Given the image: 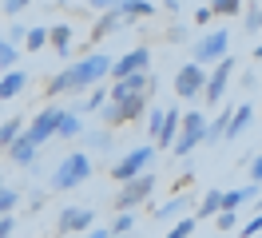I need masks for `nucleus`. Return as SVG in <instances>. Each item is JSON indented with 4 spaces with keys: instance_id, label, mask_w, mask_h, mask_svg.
<instances>
[{
    "instance_id": "11",
    "label": "nucleus",
    "mask_w": 262,
    "mask_h": 238,
    "mask_svg": "<svg viewBox=\"0 0 262 238\" xmlns=\"http://www.w3.org/2000/svg\"><path fill=\"white\" fill-rule=\"evenodd\" d=\"M203 83H207V68H199V63H183L179 72H175V95L179 99L203 95Z\"/></svg>"
},
{
    "instance_id": "17",
    "label": "nucleus",
    "mask_w": 262,
    "mask_h": 238,
    "mask_svg": "<svg viewBox=\"0 0 262 238\" xmlns=\"http://www.w3.org/2000/svg\"><path fill=\"white\" fill-rule=\"evenodd\" d=\"M258 187L254 183H246V187H234V190H219V210H238L246 199H254Z\"/></svg>"
},
{
    "instance_id": "45",
    "label": "nucleus",
    "mask_w": 262,
    "mask_h": 238,
    "mask_svg": "<svg viewBox=\"0 0 262 238\" xmlns=\"http://www.w3.org/2000/svg\"><path fill=\"white\" fill-rule=\"evenodd\" d=\"M207 20H214L211 8H199V12H195V24H203V28H207Z\"/></svg>"
},
{
    "instance_id": "23",
    "label": "nucleus",
    "mask_w": 262,
    "mask_h": 238,
    "mask_svg": "<svg viewBox=\"0 0 262 238\" xmlns=\"http://www.w3.org/2000/svg\"><path fill=\"white\" fill-rule=\"evenodd\" d=\"M76 135H83V123H80V115L64 111V119H60V127H56V139H76Z\"/></svg>"
},
{
    "instance_id": "37",
    "label": "nucleus",
    "mask_w": 262,
    "mask_h": 238,
    "mask_svg": "<svg viewBox=\"0 0 262 238\" xmlns=\"http://www.w3.org/2000/svg\"><path fill=\"white\" fill-rule=\"evenodd\" d=\"M28 4H32V0H0V12L4 16H20Z\"/></svg>"
},
{
    "instance_id": "36",
    "label": "nucleus",
    "mask_w": 262,
    "mask_h": 238,
    "mask_svg": "<svg viewBox=\"0 0 262 238\" xmlns=\"http://www.w3.org/2000/svg\"><path fill=\"white\" fill-rule=\"evenodd\" d=\"M191 234H195V219H179L175 226H171L167 238H191Z\"/></svg>"
},
{
    "instance_id": "48",
    "label": "nucleus",
    "mask_w": 262,
    "mask_h": 238,
    "mask_svg": "<svg viewBox=\"0 0 262 238\" xmlns=\"http://www.w3.org/2000/svg\"><path fill=\"white\" fill-rule=\"evenodd\" d=\"M0 190H4V175H0Z\"/></svg>"
},
{
    "instance_id": "5",
    "label": "nucleus",
    "mask_w": 262,
    "mask_h": 238,
    "mask_svg": "<svg viewBox=\"0 0 262 238\" xmlns=\"http://www.w3.org/2000/svg\"><path fill=\"white\" fill-rule=\"evenodd\" d=\"M151 190H155V175L143 171V175H135V179H127V183H119L112 206L115 210H135V206H143L151 199Z\"/></svg>"
},
{
    "instance_id": "21",
    "label": "nucleus",
    "mask_w": 262,
    "mask_h": 238,
    "mask_svg": "<svg viewBox=\"0 0 262 238\" xmlns=\"http://www.w3.org/2000/svg\"><path fill=\"white\" fill-rule=\"evenodd\" d=\"M115 12L123 16V24H127L131 16H155V4H151V0H119Z\"/></svg>"
},
{
    "instance_id": "18",
    "label": "nucleus",
    "mask_w": 262,
    "mask_h": 238,
    "mask_svg": "<svg viewBox=\"0 0 262 238\" xmlns=\"http://www.w3.org/2000/svg\"><path fill=\"white\" fill-rule=\"evenodd\" d=\"M175 131H179V111L171 107V111H163V127H159V135H155V151H159V147H171V143H175Z\"/></svg>"
},
{
    "instance_id": "19",
    "label": "nucleus",
    "mask_w": 262,
    "mask_h": 238,
    "mask_svg": "<svg viewBox=\"0 0 262 238\" xmlns=\"http://www.w3.org/2000/svg\"><path fill=\"white\" fill-rule=\"evenodd\" d=\"M24 83H28V76H24L20 68L4 72V76H0V99H12V95H20V92H24Z\"/></svg>"
},
{
    "instance_id": "2",
    "label": "nucleus",
    "mask_w": 262,
    "mask_h": 238,
    "mask_svg": "<svg viewBox=\"0 0 262 238\" xmlns=\"http://www.w3.org/2000/svg\"><path fill=\"white\" fill-rule=\"evenodd\" d=\"M92 175V159L83 155V151H72V155H64V163L52 171L48 179V190H56V194H64V190H76Z\"/></svg>"
},
{
    "instance_id": "20",
    "label": "nucleus",
    "mask_w": 262,
    "mask_h": 238,
    "mask_svg": "<svg viewBox=\"0 0 262 238\" xmlns=\"http://www.w3.org/2000/svg\"><path fill=\"white\" fill-rule=\"evenodd\" d=\"M115 28H123V16H119V12L112 8V12H103V16L96 20V24H92V40L99 44V40H103V36H112Z\"/></svg>"
},
{
    "instance_id": "41",
    "label": "nucleus",
    "mask_w": 262,
    "mask_h": 238,
    "mask_svg": "<svg viewBox=\"0 0 262 238\" xmlns=\"http://www.w3.org/2000/svg\"><path fill=\"white\" fill-rule=\"evenodd\" d=\"M12 230H16V219L4 214V219H0V238H12Z\"/></svg>"
},
{
    "instance_id": "3",
    "label": "nucleus",
    "mask_w": 262,
    "mask_h": 238,
    "mask_svg": "<svg viewBox=\"0 0 262 238\" xmlns=\"http://www.w3.org/2000/svg\"><path fill=\"white\" fill-rule=\"evenodd\" d=\"M203 131H207V111H179V131H175V143L171 151L175 155H191L199 143H203Z\"/></svg>"
},
{
    "instance_id": "1",
    "label": "nucleus",
    "mask_w": 262,
    "mask_h": 238,
    "mask_svg": "<svg viewBox=\"0 0 262 238\" xmlns=\"http://www.w3.org/2000/svg\"><path fill=\"white\" fill-rule=\"evenodd\" d=\"M112 72V56L107 52H88L83 60H76V63H68L60 76H52L48 79V88H44V95L48 99H56V95H68V92H88V88H96L99 79Z\"/></svg>"
},
{
    "instance_id": "40",
    "label": "nucleus",
    "mask_w": 262,
    "mask_h": 238,
    "mask_svg": "<svg viewBox=\"0 0 262 238\" xmlns=\"http://www.w3.org/2000/svg\"><path fill=\"white\" fill-rule=\"evenodd\" d=\"M24 24H16V20H12V28H8V36H4V40H8V44H24Z\"/></svg>"
},
{
    "instance_id": "29",
    "label": "nucleus",
    "mask_w": 262,
    "mask_h": 238,
    "mask_svg": "<svg viewBox=\"0 0 262 238\" xmlns=\"http://www.w3.org/2000/svg\"><path fill=\"white\" fill-rule=\"evenodd\" d=\"M207 8H211V16H238L243 0H211Z\"/></svg>"
},
{
    "instance_id": "31",
    "label": "nucleus",
    "mask_w": 262,
    "mask_h": 238,
    "mask_svg": "<svg viewBox=\"0 0 262 238\" xmlns=\"http://www.w3.org/2000/svg\"><path fill=\"white\" fill-rule=\"evenodd\" d=\"M131 226H135V214H131V210H119V214H115V222L107 226V234H127Z\"/></svg>"
},
{
    "instance_id": "14",
    "label": "nucleus",
    "mask_w": 262,
    "mask_h": 238,
    "mask_svg": "<svg viewBox=\"0 0 262 238\" xmlns=\"http://www.w3.org/2000/svg\"><path fill=\"white\" fill-rule=\"evenodd\" d=\"M250 123H254V103H238L234 111H227V131H223V139H238Z\"/></svg>"
},
{
    "instance_id": "24",
    "label": "nucleus",
    "mask_w": 262,
    "mask_h": 238,
    "mask_svg": "<svg viewBox=\"0 0 262 238\" xmlns=\"http://www.w3.org/2000/svg\"><path fill=\"white\" fill-rule=\"evenodd\" d=\"M20 131H24V119H20V115H12V119H0V147H8V143L20 135Z\"/></svg>"
},
{
    "instance_id": "4",
    "label": "nucleus",
    "mask_w": 262,
    "mask_h": 238,
    "mask_svg": "<svg viewBox=\"0 0 262 238\" xmlns=\"http://www.w3.org/2000/svg\"><path fill=\"white\" fill-rule=\"evenodd\" d=\"M151 95H155V88H147V92L131 95V99H119V103H103V123L107 127H119V123H131V119H139L143 111L151 107Z\"/></svg>"
},
{
    "instance_id": "8",
    "label": "nucleus",
    "mask_w": 262,
    "mask_h": 238,
    "mask_svg": "<svg viewBox=\"0 0 262 238\" xmlns=\"http://www.w3.org/2000/svg\"><path fill=\"white\" fill-rule=\"evenodd\" d=\"M234 68H238V60H234V56H223V60L211 68V76H207V83H203L207 107H214V103L227 95V83H230V76H234Z\"/></svg>"
},
{
    "instance_id": "15",
    "label": "nucleus",
    "mask_w": 262,
    "mask_h": 238,
    "mask_svg": "<svg viewBox=\"0 0 262 238\" xmlns=\"http://www.w3.org/2000/svg\"><path fill=\"white\" fill-rule=\"evenodd\" d=\"M72 24H48V44H52V52L60 56V60H68L72 56Z\"/></svg>"
},
{
    "instance_id": "42",
    "label": "nucleus",
    "mask_w": 262,
    "mask_h": 238,
    "mask_svg": "<svg viewBox=\"0 0 262 238\" xmlns=\"http://www.w3.org/2000/svg\"><path fill=\"white\" fill-rule=\"evenodd\" d=\"M243 88H246V92H254V88H258V68H250V72L243 76Z\"/></svg>"
},
{
    "instance_id": "7",
    "label": "nucleus",
    "mask_w": 262,
    "mask_h": 238,
    "mask_svg": "<svg viewBox=\"0 0 262 238\" xmlns=\"http://www.w3.org/2000/svg\"><path fill=\"white\" fill-rule=\"evenodd\" d=\"M151 159H155V143H151V147H135V151H127L119 163H112V179L115 183H127V179H135V175L147 171Z\"/></svg>"
},
{
    "instance_id": "33",
    "label": "nucleus",
    "mask_w": 262,
    "mask_h": 238,
    "mask_svg": "<svg viewBox=\"0 0 262 238\" xmlns=\"http://www.w3.org/2000/svg\"><path fill=\"white\" fill-rule=\"evenodd\" d=\"M143 119H147V135H151V143H155L159 127H163V111H159V107H147V111H143Z\"/></svg>"
},
{
    "instance_id": "35",
    "label": "nucleus",
    "mask_w": 262,
    "mask_h": 238,
    "mask_svg": "<svg viewBox=\"0 0 262 238\" xmlns=\"http://www.w3.org/2000/svg\"><path fill=\"white\" fill-rule=\"evenodd\" d=\"M214 226H219V230H234V226H238V210H219V214H214Z\"/></svg>"
},
{
    "instance_id": "44",
    "label": "nucleus",
    "mask_w": 262,
    "mask_h": 238,
    "mask_svg": "<svg viewBox=\"0 0 262 238\" xmlns=\"http://www.w3.org/2000/svg\"><path fill=\"white\" fill-rule=\"evenodd\" d=\"M119 0H92V8H99V12H112Z\"/></svg>"
},
{
    "instance_id": "10",
    "label": "nucleus",
    "mask_w": 262,
    "mask_h": 238,
    "mask_svg": "<svg viewBox=\"0 0 262 238\" xmlns=\"http://www.w3.org/2000/svg\"><path fill=\"white\" fill-rule=\"evenodd\" d=\"M147 88H155V76H151V72H131V76H123V79H112V88H107V103L131 99V95L147 92Z\"/></svg>"
},
{
    "instance_id": "30",
    "label": "nucleus",
    "mask_w": 262,
    "mask_h": 238,
    "mask_svg": "<svg viewBox=\"0 0 262 238\" xmlns=\"http://www.w3.org/2000/svg\"><path fill=\"white\" fill-rule=\"evenodd\" d=\"M16 44H8V40H4V36H0V68H4V72H12V68H16Z\"/></svg>"
},
{
    "instance_id": "27",
    "label": "nucleus",
    "mask_w": 262,
    "mask_h": 238,
    "mask_svg": "<svg viewBox=\"0 0 262 238\" xmlns=\"http://www.w3.org/2000/svg\"><path fill=\"white\" fill-rule=\"evenodd\" d=\"M44 44H48V24H40V28H28V32H24V48H28V52H40Z\"/></svg>"
},
{
    "instance_id": "9",
    "label": "nucleus",
    "mask_w": 262,
    "mask_h": 238,
    "mask_svg": "<svg viewBox=\"0 0 262 238\" xmlns=\"http://www.w3.org/2000/svg\"><path fill=\"white\" fill-rule=\"evenodd\" d=\"M60 119H64V111H60V107H44V111L32 119V123H24V139L36 143V147H44L48 139H56V127H60Z\"/></svg>"
},
{
    "instance_id": "46",
    "label": "nucleus",
    "mask_w": 262,
    "mask_h": 238,
    "mask_svg": "<svg viewBox=\"0 0 262 238\" xmlns=\"http://www.w3.org/2000/svg\"><path fill=\"white\" fill-rule=\"evenodd\" d=\"M88 238H112V234H107L103 226H96V230H88Z\"/></svg>"
},
{
    "instance_id": "28",
    "label": "nucleus",
    "mask_w": 262,
    "mask_h": 238,
    "mask_svg": "<svg viewBox=\"0 0 262 238\" xmlns=\"http://www.w3.org/2000/svg\"><path fill=\"white\" fill-rule=\"evenodd\" d=\"M214 214H219V190H207L203 203H199V210H195V222L199 219H214Z\"/></svg>"
},
{
    "instance_id": "32",
    "label": "nucleus",
    "mask_w": 262,
    "mask_h": 238,
    "mask_svg": "<svg viewBox=\"0 0 262 238\" xmlns=\"http://www.w3.org/2000/svg\"><path fill=\"white\" fill-rule=\"evenodd\" d=\"M20 206V190H0V219H4V214H12V210H16Z\"/></svg>"
},
{
    "instance_id": "13",
    "label": "nucleus",
    "mask_w": 262,
    "mask_h": 238,
    "mask_svg": "<svg viewBox=\"0 0 262 238\" xmlns=\"http://www.w3.org/2000/svg\"><path fill=\"white\" fill-rule=\"evenodd\" d=\"M92 222H96L92 210H83V206H64L60 219H56V230H60V234H80V230H92Z\"/></svg>"
},
{
    "instance_id": "34",
    "label": "nucleus",
    "mask_w": 262,
    "mask_h": 238,
    "mask_svg": "<svg viewBox=\"0 0 262 238\" xmlns=\"http://www.w3.org/2000/svg\"><path fill=\"white\" fill-rule=\"evenodd\" d=\"M103 103H107V88H96V92L83 99V107H80V111H99Z\"/></svg>"
},
{
    "instance_id": "6",
    "label": "nucleus",
    "mask_w": 262,
    "mask_h": 238,
    "mask_svg": "<svg viewBox=\"0 0 262 238\" xmlns=\"http://www.w3.org/2000/svg\"><path fill=\"white\" fill-rule=\"evenodd\" d=\"M227 48H230V32L227 28H214V32H207V36L195 44L191 63H199V68H214V63L227 56Z\"/></svg>"
},
{
    "instance_id": "26",
    "label": "nucleus",
    "mask_w": 262,
    "mask_h": 238,
    "mask_svg": "<svg viewBox=\"0 0 262 238\" xmlns=\"http://www.w3.org/2000/svg\"><path fill=\"white\" fill-rule=\"evenodd\" d=\"M223 131H227V111H223V115H214V119H207L203 143H219V139H223Z\"/></svg>"
},
{
    "instance_id": "12",
    "label": "nucleus",
    "mask_w": 262,
    "mask_h": 238,
    "mask_svg": "<svg viewBox=\"0 0 262 238\" xmlns=\"http://www.w3.org/2000/svg\"><path fill=\"white\" fill-rule=\"evenodd\" d=\"M147 68H151V52L147 48H135V52H123L119 60H112V72H107V76L123 79V76H131V72H147Z\"/></svg>"
},
{
    "instance_id": "38",
    "label": "nucleus",
    "mask_w": 262,
    "mask_h": 238,
    "mask_svg": "<svg viewBox=\"0 0 262 238\" xmlns=\"http://www.w3.org/2000/svg\"><path fill=\"white\" fill-rule=\"evenodd\" d=\"M258 230H262V219H258V214H250V219H246V226L238 230V238H258Z\"/></svg>"
},
{
    "instance_id": "22",
    "label": "nucleus",
    "mask_w": 262,
    "mask_h": 238,
    "mask_svg": "<svg viewBox=\"0 0 262 238\" xmlns=\"http://www.w3.org/2000/svg\"><path fill=\"white\" fill-rule=\"evenodd\" d=\"M243 8H246L243 28L250 32V36H258V32H262V4H258V0H243Z\"/></svg>"
},
{
    "instance_id": "43",
    "label": "nucleus",
    "mask_w": 262,
    "mask_h": 238,
    "mask_svg": "<svg viewBox=\"0 0 262 238\" xmlns=\"http://www.w3.org/2000/svg\"><path fill=\"white\" fill-rule=\"evenodd\" d=\"M167 36H171V40H175V44H179V40H187V24H175V28L167 32Z\"/></svg>"
},
{
    "instance_id": "16",
    "label": "nucleus",
    "mask_w": 262,
    "mask_h": 238,
    "mask_svg": "<svg viewBox=\"0 0 262 238\" xmlns=\"http://www.w3.org/2000/svg\"><path fill=\"white\" fill-rule=\"evenodd\" d=\"M36 151H40V147H36V143H28V139H24V131H20L16 139L8 143V159H12L16 167H32V163H36Z\"/></svg>"
},
{
    "instance_id": "39",
    "label": "nucleus",
    "mask_w": 262,
    "mask_h": 238,
    "mask_svg": "<svg viewBox=\"0 0 262 238\" xmlns=\"http://www.w3.org/2000/svg\"><path fill=\"white\" fill-rule=\"evenodd\" d=\"M246 175H250V183H254V187H262V159H258V155H250V167H246Z\"/></svg>"
},
{
    "instance_id": "47",
    "label": "nucleus",
    "mask_w": 262,
    "mask_h": 238,
    "mask_svg": "<svg viewBox=\"0 0 262 238\" xmlns=\"http://www.w3.org/2000/svg\"><path fill=\"white\" fill-rule=\"evenodd\" d=\"M163 8H171V12H179V0H163Z\"/></svg>"
},
{
    "instance_id": "25",
    "label": "nucleus",
    "mask_w": 262,
    "mask_h": 238,
    "mask_svg": "<svg viewBox=\"0 0 262 238\" xmlns=\"http://www.w3.org/2000/svg\"><path fill=\"white\" fill-rule=\"evenodd\" d=\"M183 210H187V199H179V194H175L171 203H163V206H159V210H151V214L167 222V219H183Z\"/></svg>"
}]
</instances>
